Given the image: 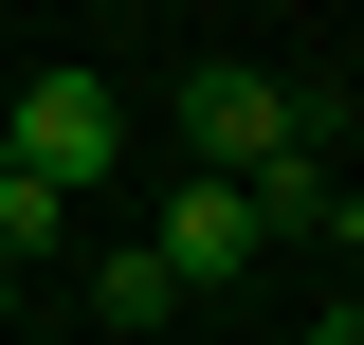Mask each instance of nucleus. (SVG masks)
<instances>
[{"label":"nucleus","mask_w":364,"mask_h":345,"mask_svg":"<svg viewBox=\"0 0 364 345\" xmlns=\"http://www.w3.org/2000/svg\"><path fill=\"white\" fill-rule=\"evenodd\" d=\"M0 309H18V273H0Z\"/></svg>","instance_id":"nucleus-6"},{"label":"nucleus","mask_w":364,"mask_h":345,"mask_svg":"<svg viewBox=\"0 0 364 345\" xmlns=\"http://www.w3.org/2000/svg\"><path fill=\"white\" fill-rule=\"evenodd\" d=\"M146 255H164V273H182V309H200V291H237V273L273 255V200H255V182H200V164H182L164 200H146Z\"/></svg>","instance_id":"nucleus-3"},{"label":"nucleus","mask_w":364,"mask_h":345,"mask_svg":"<svg viewBox=\"0 0 364 345\" xmlns=\"http://www.w3.org/2000/svg\"><path fill=\"white\" fill-rule=\"evenodd\" d=\"M182 146H200V182H273V164H310V91L255 73V55H200L182 73Z\"/></svg>","instance_id":"nucleus-2"},{"label":"nucleus","mask_w":364,"mask_h":345,"mask_svg":"<svg viewBox=\"0 0 364 345\" xmlns=\"http://www.w3.org/2000/svg\"><path fill=\"white\" fill-rule=\"evenodd\" d=\"M0 146H18L37 200H109V164H128V91H109V73H18V91H0Z\"/></svg>","instance_id":"nucleus-1"},{"label":"nucleus","mask_w":364,"mask_h":345,"mask_svg":"<svg viewBox=\"0 0 364 345\" xmlns=\"http://www.w3.org/2000/svg\"><path fill=\"white\" fill-rule=\"evenodd\" d=\"M310 345H364V291H346V309H310Z\"/></svg>","instance_id":"nucleus-5"},{"label":"nucleus","mask_w":364,"mask_h":345,"mask_svg":"<svg viewBox=\"0 0 364 345\" xmlns=\"http://www.w3.org/2000/svg\"><path fill=\"white\" fill-rule=\"evenodd\" d=\"M91 309H109V327H182V273L146 255V236H109V255H91Z\"/></svg>","instance_id":"nucleus-4"}]
</instances>
